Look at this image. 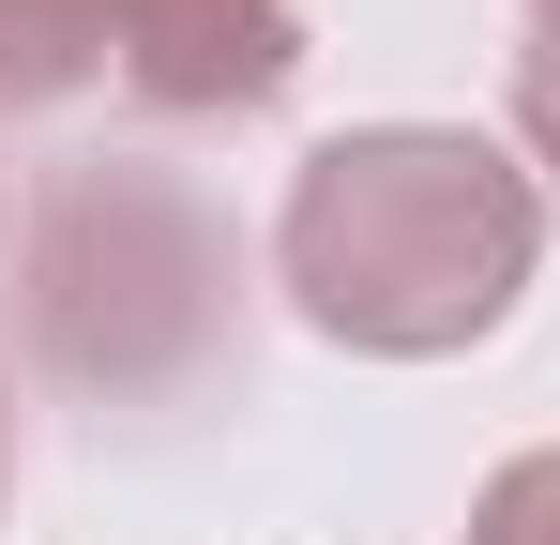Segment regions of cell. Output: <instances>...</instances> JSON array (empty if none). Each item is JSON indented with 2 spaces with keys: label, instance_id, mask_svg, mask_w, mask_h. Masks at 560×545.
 <instances>
[{
  "label": "cell",
  "instance_id": "277c9868",
  "mask_svg": "<svg viewBox=\"0 0 560 545\" xmlns=\"http://www.w3.org/2000/svg\"><path fill=\"white\" fill-rule=\"evenodd\" d=\"M121 15L137 0H0V121H46L92 77H121Z\"/></svg>",
  "mask_w": 560,
  "mask_h": 545
},
{
  "label": "cell",
  "instance_id": "8992f818",
  "mask_svg": "<svg viewBox=\"0 0 560 545\" xmlns=\"http://www.w3.org/2000/svg\"><path fill=\"white\" fill-rule=\"evenodd\" d=\"M515 152H530V182L560 197V0L515 31Z\"/></svg>",
  "mask_w": 560,
  "mask_h": 545
},
{
  "label": "cell",
  "instance_id": "7a4b0ae2",
  "mask_svg": "<svg viewBox=\"0 0 560 545\" xmlns=\"http://www.w3.org/2000/svg\"><path fill=\"white\" fill-rule=\"evenodd\" d=\"M258 334V258L228 197L167 152H92L31 197L15 228V349L92 409H183L243 379Z\"/></svg>",
  "mask_w": 560,
  "mask_h": 545
},
{
  "label": "cell",
  "instance_id": "52a82bcc",
  "mask_svg": "<svg viewBox=\"0 0 560 545\" xmlns=\"http://www.w3.org/2000/svg\"><path fill=\"white\" fill-rule=\"evenodd\" d=\"M0 515H15V379H0Z\"/></svg>",
  "mask_w": 560,
  "mask_h": 545
},
{
  "label": "cell",
  "instance_id": "9c48e42d",
  "mask_svg": "<svg viewBox=\"0 0 560 545\" xmlns=\"http://www.w3.org/2000/svg\"><path fill=\"white\" fill-rule=\"evenodd\" d=\"M530 15H546V0H530Z\"/></svg>",
  "mask_w": 560,
  "mask_h": 545
},
{
  "label": "cell",
  "instance_id": "5b68a950",
  "mask_svg": "<svg viewBox=\"0 0 560 545\" xmlns=\"http://www.w3.org/2000/svg\"><path fill=\"white\" fill-rule=\"evenodd\" d=\"M469 545H560V440L500 454V469L469 485Z\"/></svg>",
  "mask_w": 560,
  "mask_h": 545
},
{
  "label": "cell",
  "instance_id": "ba28073f",
  "mask_svg": "<svg viewBox=\"0 0 560 545\" xmlns=\"http://www.w3.org/2000/svg\"><path fill=\"white\" fill-rule=\"evenodd\" d=\"M0 243H15V197H0Z\"/></svg>",
  "mask_w": 560,
  "mask_h": 545
},
{
  "label": "cell",
  "instance_id": "6da1fadb",
  "mask_svg": "<svg viewBox=\"0 0 560 545\" xmlns=\"http://www.w3.org/2000/svg\"><path fill=\"white\" fill-rule=\"evenodd\" d=\"M546 272V182L469 121H349L273 197V288L349 363H455Z\"/></svg>",
  "mask_w": 560,
  "mask_h": 545
},
{
  "label": "cell",
  "instance_id": "3957f363",
  "mask_svg": "<svg viewBox=\"0 0 560 545\" xmlns=\"http://www.w3.org/2000/svg\"><path fill=\"white\" fill-rule=\"evenodd\" d=\"M121 91L152 121H273L303 91V0H137Z\"/></svg>",
  "mask_w": 560,
  "mask_h": 545
}]
</instances>
